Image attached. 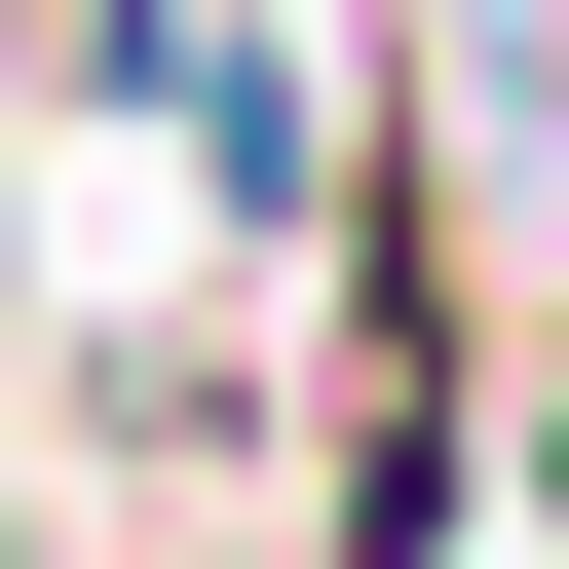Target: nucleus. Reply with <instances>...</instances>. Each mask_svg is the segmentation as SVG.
<instances>
[{
  "mask_svg": "<svg viewBox=\"0 0 569 569\" xmlns=\"http://www.w3.org/2000/svg\"><path fill=\"white\" fill-rule=\"evenodd\" d=\"M531 531H569V380H531Z\"/></svg>",
  "mask_w": 569,
  "mask_h": 569,
  "instance_id": "2",
  "label": "nucleus"
},
{
  "mask_svg": "<svg viewBox=\"0 0 569 569\" xmlns=\"http://www.w3.org/2000/svg\"><path fill=\"white\" fill-rule=\"evenodd\" d=\"M190 39H228V0H39V114H152L190 152Z\"/></svg>",
  "mask_w": 569,
  "mask_h": 569,
  "instance_id": "1",
  "label": "nucleus"
}]
</instances>
